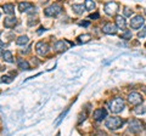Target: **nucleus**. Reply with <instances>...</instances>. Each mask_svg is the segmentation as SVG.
<instances>
[{"label":"nucleus","mask_w":146,"mask_h":136,"mask_svg":"<svg viewBox=\"0 0 146 136\" xmlns=\"http://www.w3.org/2000/svg\"><path fill=\"white\" fill-rule=\"evenodd\" d=\"M61 12H62V7L58 4H52V5H50L49 7H46L44 10L45 16H48V17H56Z\"/></svg>","instance_id":"3"},{"label":"nucleus","mask_w":146,"mask_h":136,"mask_svg":"<svg viewBox=\"0 0 146 136\" xmlns=\"http://www.w3.org/2000/svg\"><path fill=\"white\" fill-rule=\"evenodd\" d=\"M117 30H118L117 26L115 23H112V22H108V23H106L102 27V32L105 34H116Z\"/></svg>","instance_id":"10"},{"label":"nucleus","mask_w":146,"mask_h":136,"mask_svg":"<svg viewBox=\"0 0 146 136\" xmlns=\"http://www.w3.org/2000/svg\"><path fill=\"white\" fill-rule=\"evenodd\" d=\"M124 108H125V102L122 97H115L108 102V110L112 113H115V114L121 113Z\"/></svg>","instance_id":"1"},{"label":"nucleus","mask_w":146,"mask_h":136,"mask_svg":"<svg viewBox=\"0 0 146 136\" xmlns=\"http://www.w3.org/2000/svg\"><path fill=\"white\" fill-rule=\"evenodd\" d=\"M49 50H50V48H49L48 43L39 42V43H36V45H35V51H36V53H38L39 56H45L49 52Z\"/></svg>","instance_id":"7"},{"label":"nucleus","mask_w":146,"mask_h":136,"mask_svg":"<svg viewBox=\"0 0 146 136\" xmlns=\"http://www.w3.org/2000/svg\"><path fill=\"white\" fill-rule=\"evenodd\" d=\"M85 117H86V113H83V114H80L78 123H82V120H85Z\"/></svg>","instance_id":"29"},{"label":"nucleus","mask_w":146,"mask_h":136,"mask_svg":"<svg viewBox=\"0 0 146 136\" xmlns=\"http://www.w3.org/2000/svg\"><path fill=\"white\" fill-rule=\"evenodd\" d=\"M3 10L5 13H7V15H12L13 12H15V6L12 5V4H4L3 5Z\"/></svg>","instance_id":"16"},{"label":"nucleus","mask_w":146,"mask_h":136,"mask_svg":"<svg viewBox=\"0 0 146 136\" xmlns=\"http://www.w3.org/2000/svg\"><path fill=\"white\" fill-rule=\"evenodd\" d=\"M32 7H33V5H32L31 3H27V1H22V3L18 4V11H21V12H27Z\"/></svg>","instance_id":"14"},{"label":"nucleus","mask_w":146,"mask_h":136,"mask_svg":"<svg viewBox=\"0 0 146 136\" xmlns=\"http://www.w3.org/2000/svg\"><path fill=\"white\" fill-rule=\"evenodd\" d=\"M79 24H80V26H83V27H88V26L90 24V22H89V21H80V22H79Z\"/></svg>","instance_id":"28"},{"label":"nucleus","mask_w":146,"mask_h":136,"mask_svg":"<svg viewBox=\"0 0 146 136\" xmlns=\"http://www.w3.org/2000/svg\"><path fill=\"white\" fill-rule=\"evenodd\" d=\"M146 112V107L145 106H143V105H139V106H136L135 108H134V113L135 114H144V113Z\"/></svg>","instance_id":"21"},{"label":"nucleus","mask_w":146,"mask_h":136,"mask_svg":"<svg viewBox=\"0 0 146 136\" xmlns=\"http://www.w3.org/2000/svg\"><path fill=\"white\" fill-rule=\"evenodd\" d=\"M129 130L134 134H139L144 130V124L139 119H130L129 120Z\"/></svg>","instance_id":"4"},{"label":"nucleus","mask_w":146,"mask_h":136,"mask_svg":"<svg viewBox=\"0 0 146 136\" xmlns=\"http://www.w3.org/2000/svg\"><path fill=\"white\" fill-rule=\"evenodd\" d=\"M0 16H1V13H0Z\"/></svg>","instance_id":"35"},{"label":"nucleus","mask_w":146,"mask_h":136,"mask_svg":"<svg viewBox=\"0 0 146 136\" xmlns=\"http://www.w3.org/2000/svg\"><path fill=\"white\" fill-rule=\"evenodd\" d=\"M17 66H18V68H20V69H22V71H29V69H31L29 63L27 62L26 60H18Z\"/></svg>","instance_id":"15"},{"label":"nucleus","mask_w":146,"mask_h":136,"mask_svg":"<svg viewBox=\"0 0 146 136\" xmlns=\"http://www.w3.org/2000/svg\"><path fill=\"white\" fill-rule=\"evenodd\" d=\"M54 49L56 50L57 52H63V51H66V50H68V44L65 40H58V42L55 43Z\"/></svg>","instance_id":"11"},{"label":"nucleus","mask_w":146,"mask_h":136,"mask_svg":"<svg viewBox=\"0 0 146 136\" xmlns=\"http://www.w3.org/2000/svg\"><path fill=\"white\" fill-rule=\"evenodd\" d=\"M84 6H85V10L93 11L94 9H95V3H94V1H91V0H85Z\"/></svg>","instance_id":"20"},{"label":"nucleus","mask_w":146,"mask_h":136,"mask_svg":"<svg viewBox=\"0 0 146 136\" xmlns=\"http://www.w3.org/2000/svg\"><path fill=\"white\" fill-rule=\"evenodd\" d=\"M124 124V121L121 117H110L106 119L105 121V125H106V128H108L110 130H117L119 129L121 126Z\"/></svg>","instance_id":"2"},{"label":"nucleus","mask_w":146,"mask_h":136,"mask_svg":"<svg viewBox=\"0 0 146 136\" xmlns=\"http://www.w3.org/2000/svg\"><path fill=\"white\" fill-rule=\"evenodd\" d=\"M43 32H45V28H43V27H42V28H39V30H38V34H42Z\"/></svg>","instance_id":"31"},{"label":"nucleus","mask_w":146,"mask_h":136,"mask_svg":"<svg viewBox=\"0 0 146 136\" xmlns=\"http://www.w3.org/2000/svg\"><path fill=\"white\" fill-rule=\"evenodd\" d=\"M105 13L108 16H115L116 12L118 11V4L116 1H110V3H106L105 4Z\"/></svg>","instance_id":"6"},{"label":"nucleus","mask_w":146,"mask_h":136,"mask_svg":"<svg viewBox=\"0 0 146 136\" xmlns=\"http://www.w3.org/2000/svg\"><path fill=\"white\" fill-rule=\"evenodd\" d=\"M131 12H133V11H130V9L124 7V15L125 16H131Z\"/></svg>","instance_id":"27"},{"label":"nucleus","mask_w":146,"mask_h":136,"mask_svg":"<svg viewBox=\"0 0 146 136\" xmlns=\"http://www.w3.org/2000/svg\"><path fill=\"white\" fill-rule=\"evenodd\" d=\"M131 37H133V34H131V30H125L124 33H122V35H121V38L122 39H125V40L131 39Z\"/></svg>","instance_id":"23"},{"label":"nucleus","mask_w":146,"mask_h":136,"mask_svg":"<svg viewBox=\"0 0 146 136\" xmlns=\"http://www.w3.org/2000/svg\"><path fill=\"white\" fill-rule=\"evenodd\" d=\"M99 17H100V13L99 12H95V13H91V15H90V18L91 20H98Z\"/></svg>","instance_id":"26"},{"label":"nucleus","mask_w":146,"mask_h":136,"mask_svg":"<svg viewBox=\"0 0 146 136\" xmlns=\"http://www.w3.org/2000/svg\"><path fill=\"white\" fill-rule=\"evenodd\" d=\"M12 80H13V78H12V77H10V75H4V77H1V81H3V83H5V84L12 83Z\"/></svg>","instance_id":"24"},{"label":"nucleus","mask_w":146,"mask_h":136,"mask_svg":"<svg viewBox=\"0 0 146 136\" xmlns=\"http://www.w3.org/2000/svg\"><path fill=\"white\" fill-rule=\"evenodd\" d=\"M100 136H107V135H105V134H102V135H100Z\"/></svg>","instance_id":"34"},{"label":"nucleus","mask_w":146,"mask_h":136,"mask_svg":"<svg viewBox=\"0 0 146 136\" xmlns=\"http://www.w3.org/2000/svg\"><path fill=\"white\" fill-rule=\"evenodd\" d=\"M116 26H117V28H119V29H124L125 26H127V21H125L124 17L117 15L116 16Z\"/></svg>","instance_id":"13"},{"label":"nucleus","mask_w":146,"mask_h":136,"mask_svg":"<svg viewBox=\"0 0 146 136\" xmlns=\"http://www.w3.org/2000/svg\"><path fill=\"white\" fill-rule=\"evenodd\" d=\"M17 23V18L15 16H7L5 20H4V27L5 28H12L15 27Z\"/></svg>","instance_id":"12"},{"label":"nucleus","mask_w":146,"mask_h":136,"mask_svg":"<svg viewBox=\"0 0 146 136\" xmlns=\"http://www.w3.org/2000/svg\"><path fill=\"white\" fill-rule=\"evenodd\" d=\"M66 113H67V111H66V112H65V113H62V114H61V116H60V117H58V119H57V120H56V124H58V123H60V120H61V119H62V118H63V117H65V114H66Z\"/></svg>","instance_id":"30"},{"label":"nucleus","mask_w":146,"mask_h":136,"mask_svg":"<svg viewBox=\"0 0 146 136\" xmlns=\"http://www.w3.org/2000/svg\"><path fill=\"white\" fill-rule=\"evenodd\" d=\"M90 38H91L90 34H82L78 37V40H79V43H86L90 40Z\"/></svg>","instance_id":"22"},{"label":"nucleus","mask_w":146,"mask_h":136,"mask_svg":"<svg viewBox=\"0 0 146 136\" xmlns=\"http://www.w3.org/2000/svg\"><path fill=\"white\" fill-rule=\"evenodd\" d=\"M3 46H4V43H3V42H0V49H1Z\"/></svg>","instance_id":"33"},{"label":"nucleus","mask_w":146,"mask_h":136,"mask_svg":"<svg viewBox=\"0 0 146 136\" xmlns=\"http://www.w3.org/2000/svg\"><path fill=\"white\" fill-rule=\"evenodd\" d=\"M145 35H146V26H144L143 29H141V32H139V33H138V37L139 38H144Z\"/></svg>","instance_id":"25"},{"label":"nucleus","mask_w":146,"mask_h":136,"mask_svg":"<svg viewBox=\"0 0 146 136\" xmlns=\"http://www.w3.org/2000/svg\"><path fill=\"white\" fill-rule=\"evenodd\" d=\"M72 10L74 11L76 13L80 15V13H83V12H84L85 6L83 5V4H74V5H72Z\"/></svg>","instance_id":"18"},{"label":"nucleus","mask_w":146,"mask_h":136,"mask_svg":"<svg viewBox=\"0 0 146 136\" xmlns=\"http://www.w3.org/2000/svg\"><path fill=\"white\" fill-rule=\"evenodd\" d=\"M29 43V39L27 35H21V37H18L16 39V44L20 45V46H23V45H27Z\"/></svg>","instance_id":"17"},{"label":"nucleus","mask_w":146,"mask_h":136,"mask_svg":"<svg viewBox=\"0 0 146 136\" xmlns=\"http://www.w3.org/2000/svg\"><path fill=\"white\" fill-rule=\"evenodd\" d=\"M144 23H145L144 17L140 16V15H138V16H134L133 18H131V21H130V27H131L133 29H139V28H141V27L144 26Z\"/></svg>","instance_id":"8"},{"label":"nucleus","mask_w":146,"mask_h":136,"mask_svg":"<svg viewBox=\"0 0 146 136\" xmlns=\"http://www.w3.org/2000/svg\"><path fill=\"white\" fill-rule=\"evenodd\" d=\"M143 96L139 94V92H130L129 95H128V102L130 103L131 106H139L143 103Z\"/></svg>","instance_id":"5"},{"label":"nucleus","mask_w":146,"mask_h":136,"mask_svg":"<svg viewBox=\"0 0 146 136\" xmlns=\"http://www.w3.org/2000/svg\"><path fill=\"white\" fill-rule=\"evenodd\" d=\"M4 55V51H3V49H0V57H1Z\"/></svg>","instance_id":"32"},{"label":"nucleus","mask_w":146,"mask_h":136,"mask_svg":"<svg viewBox=\"0 0 146 136\" xmlns=\"http://www.w3.org/2000/svg\"><path fill=\"white\" fill-rule=\"evenodd\" d=\"M93 117L96 121H101L105 118H107V111L105 110V108H98V110L94 111Z\"/></svg>","instance_id":"9"},{"label":"nucleus","mask_w":146,"mask_h":136,"mask_svg":"<svg viewBox=\"0 0 146 136\" xmlns=\"http://www.w3.org/2000/svg\"><path fill=\"white\" fill-rule=\"evenodd\" d=\"M3 58H4V60H5V62H7V63H12V62H13L12 53H11V51H9V50H6V51H4Z\"/></svg>","instance_id":"19"}]
</instances>
